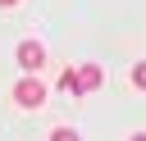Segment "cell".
I'll use <instances>...</instances> for the list:
<instances>
[{"label": "cell", "instance_id": "cell-1", "mask_svg": "<svg viewBox=\"0 0 146 141\" xmlns=\"http://www.w3.org/2000/svg\"><path fill=\"white\" fill-rule=\"evenodd\" d=\"M41 100H46V86H41L32 73L14 82V105H23V109H41Z\"/></svg>", "mask_w": 146, "mask_h": 141}, {"label": "cell", "instance_id": "cell-2", "mask_svg": "<svg viewBox=\"0 0 146 141\" xmlns=\"http://www.w3.org/2000/svg\"><path fill=\"white\" fill-rule=\"evenodd\" d=\"M18 64L32 73V68H41L46 64V45L41 41H18Z\"/></svg>", "mask_w": 146, "mask_h": 141}, {"label": "cell", "instance_id": "cell-3", "mask_svg": "<svg viewBox=\"0 0 146 141\" xmlns=\"http://www.w3.org/2000/svg\"><path fill=\"white\" fill-rule=\"evenodd\" d=\"M78 73V96H87V91H96L100 82H105V68H96V64H82V68H73Z\"/></svg>", "mask_w": 146, "mask_h": 141}, {"label": "cell", "instance_id": "cell-4", "mask_svg": "<svg viewBox=\"0 0 146 141\" xmlns=\"http://www.w3.org/2000/svg\"><path fill=\"white\" fill-rule=\"evenodd\" d=\"M55 86H59V91H68V96H78V73H73V68H64Z\"/></svg>", "mask_w": 146, "mask_h": 141}, {"label": "cell", "instance_id": "cell-5", "mask_svg": "<svg viewBox=\"0 0 146 141\" xmlns=\"http://www.w3.org/2000/svg\"><path fill=\"white\" fill-rule=\"evenodd\" d=\"M132 86H137V91H146V59H141V64H132Z\"/></svg>", "mask_w": 146, "mask_h": 141}, {"label": "cell", "instance_id": "cell-6", "mask_svg": "<svg viewBox=\"0 0 146 141\" xmlns=\"http://www.w3.org/2000/svg\"><path fill=\"white\" fill-rule=\"evenodd\" d=\"M50 141H82V136H78L73 127H55V132H50Z\"/></svg>", "mask_w": 146, "mask_h": 141}, {"label": "cell", "instance_id": "cell-7", "mask_svg": "<svg viewBox=\"0 0 146 141\" xmlns=\"http://www.w3.org/2000/svg\"><path fill=\"white\" fill-rule=\"evenodd\" d=\"M128 141H146V132H132V136H128Z\"/></svg>", "mask_w": 146, "mask_h": 141}, {"label": "cell", "instance_id": "cell-8", "mask_svg": "<svg viewBox=\"0 0 146 141\" xmlns=\"http://www.w3.org/2000/svg\"><path fill=\"white\" fill-rule=\"evenodd\" d=\"M0 5H5V9H9V5H18V0H0Z\"/></svg>", "mask_w": 146, "mask_h": 141}]
</instances>
